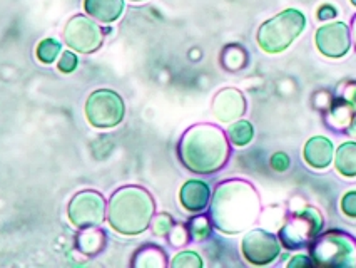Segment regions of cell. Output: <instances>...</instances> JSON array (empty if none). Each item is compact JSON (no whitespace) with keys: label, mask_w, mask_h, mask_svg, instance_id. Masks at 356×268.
Returning a JSON list of instances; mask_svg holds the SVG:
<instances>
[{"label":"cell","mask_w":356,"mask_h":268,"mask_svg":"<svg viewBox=\"0 0 356 268\" xmlns=\"http://www.w3.org/2000/svg\"><path fill=\"white\" fill-rule=\"evenodd\" d=\"M261 198L254 184L243 178L218 183L209 203V218L214 228L225 235H239L259 221Z\"/></svg>","instance_id":"cell-1"},{"label":"cell","mask_w":356,"mask_h":268,"mask_svg":"<svg viewBox=\"0 0 356 268\" xmlns=\"http://www.w3.org/2000/svg\"><path fill=\"white\" fill-rule=\"evenodd\" d=\"M177 158L194 175H216L231 158L226 131L211 123L188 127L177 143Z\"/></svg>","instance_id":"cell-2"},{"label":"cell","mask_w":356,"mask_h":268,"mask_svg":"<svg viewBox=\"0 0 356 268\" xmlns=\"http://www.w3.org/2000/svg\"><path fill=\"white\" fill-rule=\"evenodd\" d=\"M156 214V201L143 187H122L113 193L107 205V223L114 232L136 237L151 226Z\"/></svg>","instance_id":"cell-3"},{"label":"cell","mask_w":356,"mask_h":268,"mask_svg":"<svg viewBox=\"0 0 356 268\" xmlns=\"http://www.w3.org/2000/svg\"><path fill=\"white\" fill-rule=\"evenodd\" d=\"M308 27V19L301 10L284 9L263 22L256 32V42L264 54L284 52L291 47Z\"/></svg>","instance_id":"cell-4"},{"label":"cell","mask_w":356,"mask_h":268,"mask_svg":"<svg viewBox=\"0 0 356 268\" xmlns=\"http://www.w3.org/2000/svg\"><path fill=\"white\" fill-rule=\"evenodd\" d=\"M314 267L356 268V238L339 228H328L308 246Z\"/></svg>","instance_id":"cell-5"},{"label":"cell","mask_w":356,"mask_h":268,"mask_svg":"<svg viewBox=\"0 0 356 268\" xmlns=\"http://www.w3.org/2000/svg\"><path fill=\"white\" fill-rule=\"evenodd\" d=\"M325 230V216L321 210L313 205H303L291 210L278 230V238L284 250H308L314 238Z\"/></svg>","instance_id":"cell-6"},{"label":"cell","mask_w":356,"mask_h":268,"mask_svg":"<svg viewBox=\"0 0 356 268\" xmlns=\"http://www.w3.org/2000/svg\"><path fill=\"white\" fill-rule=\"evenodd\" d=\"M124 114H126V104L115 90L97 89L87 97L86 118L90 126L109 129L121 125Z\"/></svg>","instance_id":"cell-7"},{"label":"cell","mask_w":356,"mask_h":268,"mask_svg":"<svg viewBox=\"0 0 356 268\" xmlns=\"http://www.w3.org/2000/svg\"><path fill=\"white\" fill-rule=\"evenodd\" d=\"M278 235L266 228H251L244 233L241 240V255L252 267H266L281 257Z\"/></svg>","instance_id":"cell-8"},{"label":"cell","mask_w":356,"mask_h":268,"mask_svg":"<svg viewBox=\"0 0 356 268\" xmlns=\"http://www.w3.org/2000/svg\"><path fill=\"white\" fill-rule=\"evenodd\" d=\"M106 198L94 189H84L72 196L67 206V216L76 228L86 230L101 226L106 220Z\"/></svg>","instance_id":"cell-9"},{"label":"cell","mask_w":356,"mask_h":268,"mask_svg":"<svg viewBox=\"0 0 356 268\" xmlns=\"http://www.w3.org/2000/svg\"><path fill=\"white\" fill-rule=\"evenodd\" d=\"M64 42L79 54H94L104 42V31L92 17L77 14L64 29Z\"/></svg>","instance_id":"cell-10"},{"label":"cell","mask_w":356,"mask_h":268,"mask_svg":"<svg viewBox=\"0 0 356 268\" xmlns=\"http://www.w3.org/2000/svg\"><path fill=\"white\" fill-rule=\"evenodd\" d=\"M314 45H316L318 52L326 59H343L353 49L350 26L343 20L325 22L314 32Z\"/></svg>","instance_id":"cell-11"},{"label":"cell","mask_w":356,"mask_h":268,"mask_svg":"<svg viewBox=\"0 0 356 268\" xmlns=\"http://www.w3.org/2000/svg\"><path fill=\"white\" fill-rule=\"evenodd\" d=\"M211 111H213V116L219 123L231 125V123L238 121L246 114V96L236 88H225L218 90L216 96L213 97V102H211Z\"/></svg>","instance_id":"cell-12"},{"label":"cell","mask_w":356,"mask_h":268,"mask_svg":"<svg viewBox=\"0 0 356 268\" xmlns=\"http://www.w3.org/2000/svg\"><path fill=\"white\" fill-rule=\"evenodd\" d=\"M337 146L328 136L314 134L303 146V161L313 171H326L333 166Z\"/></svg>","instance_id":"cell-13"},{"label":"cell","mask_w":356,"mask_h":268,"mask_svg":"<svg viewBox=\"0 0 356 268\" xmlns=\"http://www.w3.org/2000/svg\"><path fill=\"white\" fill-rule=\"evenodd\" d=\"M211 187L202 180H188L179 189V203L188 213H202L209 208Z\"/></svg>","instance_id":"cell-14"},{"label":"cell","mask_w":356,"mask_h":268,"mask_svg":"<svg viewBox=\"0 0 356 268\" xmlns=\"http://www.w3.org/2000/svg\"><path fill=\"white\" fill-rule=\"evenodd\" d=\"M355 114V109L348 104L346 101L334 96L331 106L321 114V118L325 126L328 127L330 131H333V133L337 134H345L350 123L353 121Z\"/></svg>","instance_id":"cell-15"},{"label":"cell","mask_w":356,"mask_h":268,"mask_svg":"<svg viewBox=\"0 0 356 268\" xmlns=\"http://www.w3.org/2000/svg\"><path fill=\"white\" fill-rule=\"evenodd\" d=\"M89 17L102 24H113L124 14V0H84Z\"/></svg>","instance_id":"cell-16"},{"label":"cell","mask_w":356,"mask_h":268,"mask_svg":"<svg viewBox=\"0 0 356 268\" xmlns=\"http://www.w3.org/2000/svg\"><path fill=\"white\" fill-rule=\"evenodd\" d=\"M333 168L345 180H356V139H348L334 151Z\"/></svg>","instance_id":"cell-17"},{"label":"cell","mask_w":356,"mask_h":268,"mask_svg":"<svg viewBox=\"0 0 356 268\" xmlns=\"http://www.w3.org/2000/svg\"><path fill=\"white\" fill-rule=\"evenodd\" d=\"M106 242V233L96 228V226H92V228L81 230V233L76 238V246L81 253L87 255V257H96V255L104 250Z\"/></svg>","instance_id":"cell-18"},{"label":"cell","mask_w":356,"mask_h":268,"mask_svg":"<svg viewBox=\"0 0 356 268\" xmlns=\"http://www.w3.org/2000/svg\"><path fill=\"white\" fill-rule=\"evenodd\" d=\"M168 253L157 245H144L134 253L131 265L140 268H164L168 267Z\"/></svg>","instance_id":"cell-19"},{"label":"cell","mask_w":356,"mask_h":268,"mask_svg":"<svg viewBox=\"0 0 356 268\" xmlns=\"http://www.w3.org/2000/svg\"><path fill=\"white\" fill-rule=\"evenodd\" d=\"M222 69L229 72H238L243 71L246 68L248 63H250V56H248V51L239 44H227L225 49H222L221 57Z\"/></svg>","instance_id":"cell-20"},{"label":"cell","mask_w":356,"mask_h":268,"mask_svg":"<svg viewBox=\"0 0 356 268\" xmlns=\"http://www.w3.org/2000/svg\"><path fill=\"white\" fill-rule=\"evenodd\" d=\"M227 139H229L231 146L234 148H246L254 139V126L248 119H238V121L231 123L226 129Z\"/></svg>","instance_id":"cell-21"},{"label":"cell","mask_w":356,"mask_h":268,"mask_svg":"<svg viewBox=\"0 0 356 268\" xmlns=\"http://www.w3.org/2000/svg\"><path fill=\"white\" fill-rule=\"evenodd\" d=\"M186 225H188L193 242H206L213 235L214 225L211 221L209 214L196 213L194 216L189 218V221Z\"/></svg>","instance_id":"cell-22"},{"label":"cell","mask_w":356,"mask_h":268,"mask_svg":"<svg viewBox=\"0 0 356 268\" xmlns=\"http://www.w3.org/2000/svg\"><path fill=\"white\" fill-rule=\"evenodd\" d=\"M37 59L42 64L56 63L57 56H60V42L56 39H44L37 45Z\"/></svg>","instance_id":"cell-23"},{"label":"cell","mask_w":356,"mask_h":268,"mask_svg":"<svg viewBox=\"0 0 356 268\" xmlns=\"http://www.w3.org/2000/svg\"><path fill=\"white\" fill-rule=\"evenodd\" d=\"M169 265L172 268H202L204 267V260L201 258V255L197 251L183 250L174 255Z\"/></svg>","instance_id":"cell-24"},{"label":"cell","mask_w":356,"mask_h":268,"mask_svg":"<svg viewBox=\"0 0 356 268\" xmlns=\"http://www.w3.org/2000/svg\"><path fill=\"white\" fill-rule=\"evenodd\" d=\"M176 225L174 218L169 213H159L154 214L151 221V230L154 237H168V233L171 232L172 226Z\"/></svg>","instance_id":"cell-25"},{"label":"cell","mask_w":356,"mask_h":268,"mask_svg":"<svg viewBox=\"0 0 356 268\" xmlns=\"http://www.w3.org/2000/svg\"><path fill=\"white\" fill-rule=\"evenodd\" d=\"M168 240L171 243L174 249H183L191 242V233H189L188 225L184 223H176L171 228V232L168 233Z\"/></svg>","instance_id":"cell-26"},{"label":"cell","mask_w":356,"mask_h":268,"mask_svg":"<svg viewBox=\"0 0 356 268\" xmlns=\"http://www.w3.org/2000/svg\"><path fill=\"white\" fill-rule=\"evenodd\" d=\"M334 96L346 101L356 113V79L341 81L334 89Z\"/></svg>","instance_id":"cell-27"},{"label":"cell","mask_w":356,"mask_h":268,"mask_svg":"<svg viewBox=\"0 0 356 268\" xmlns=\"http://www.w3.org/2000/svg\"><path fill=\"white\" fill-rule=\"evenodd\" d=\"M333 99H334V90H333V93H331L330 89L314 90V94L312 96L313 109L318 111L320 114H323L331 106Z\"/></svg>","instance_id":"cell-28"},{"label":"cell","mask_w":356,"mask_h":268,"mask_svg":"<svg viewBox=\"0 0 356 268\" xmlns=\"http://www.w3.org/2000/svg\"><path fill=\"white\" fill-rule=\"evenodd\" d=\"M339 210H341L343 216L356 220V189H350L339 200Z\"/></svg>","instance_id":"cell-29"},{"label":"cell","mask_w":356,"mask_h":268,"mask_svg":"<svg viewBox=\"0 0 356 268\" xmlns=\"http://www.w3.org/2000/svg\"><path fill=\"white\" fill-rule=\"evenodd\" d=\"M270 166L276 173H286L291 168V158L288 156V152L276 151L270 158Z\"/></svg>","instance_id":"cell-30"},{"label":"cell","mask_w":356,"mask_h":268,"mask_svg":"<svg viewBox=\"0 0 356 268\" xmlns=\"http://www.w3.org/2000/svg\"><path fill=\"white\" fill-rule=\"evenodd\" d=\"M77 63L79 61H77L76 54H74L72 51H65L60 54V59H59V63H57V69L64 74H70V72L76 71Z\"/></svg>","instance_id":"cell-31"},{"label":"cell","mask_w":356,"mask_h":268,"mask_svg":"<svg viewBox=\"0 0 356 268\" xmlns=\"http://www.w3.org/2000/svg\"><path fill=\"white\" fill-rule=\"evenodd\" d=\"M316 17H318V20H320V22H323V24H325V22H331V20H334V19L338 17V9L333 6V3L325 2V3H321L320 7H318Z\"/></svg>","instance_id":"cell-32"},{"label":"cell","mask_w":356,"mask_h":268,"mask_svg":"<svg viewBox=\"0 0 356 268\" xmlns=\"http://www.w3.org/2000/svg\"><path fill=\"white\" fill-rule=\"evenodd\" d=\"M288 268H305V267H314L309 253H296L288 260L286 263Z\"/></svg>","instance_id":"cell-33"},{"label":"cell","mask_w":356,"mask_h":268,"mask_svg":"<svg viewBox=\"0 0 356 268\" xmlns=\"http://www.w3.org/2000/svg\"><path fill=\"white\" fill-rule=\"evenodd\" d=\"M346 136H350L351 139H356V114H355V118H353V121L350 123V126H348V129H346V133H345Z\"/></svg>","instance_id":"cell-34"},{"label":"cell","mask_w":356,"mask_h":268,"mask_svg":"<svg viewBox=\"0 0 356 268\" xmlns=\"http://www.w3.org/2000/svg\"><path fill=\"white\" fill-rule=\"evenodd\" d=\"M350 31H351V40H353V47H355V51H356V14L353 15V19H351Z\"/></svg>","instance_id":"cell-35"},{"label":"cell","mask_w":356,"mask_h":268,"mask_svg":"<svg viewBox=\"0 0 356 268\" xmlns=\"http://www.w3.org/2000/svg\"><path fill=\"white\" fill-rule=\"evenodd\" d=\"M350 3H351V6H353L355 9H356V0H350Z\"/></svg>","instance_id":"cell-36"},{"label":"cell","mask_w":356,"mask_h":268,"mask_svg":"<svg viewBox=\"0 0 356 268\" xmlns=\"http://www.w3.org/2000/svg\"><path fill=\"white\" fill-rule=\"evenodd\" d=\"M132 2H143V0H132Z\"/></svg>","instance_id":"cell-37"}]
</instances>
